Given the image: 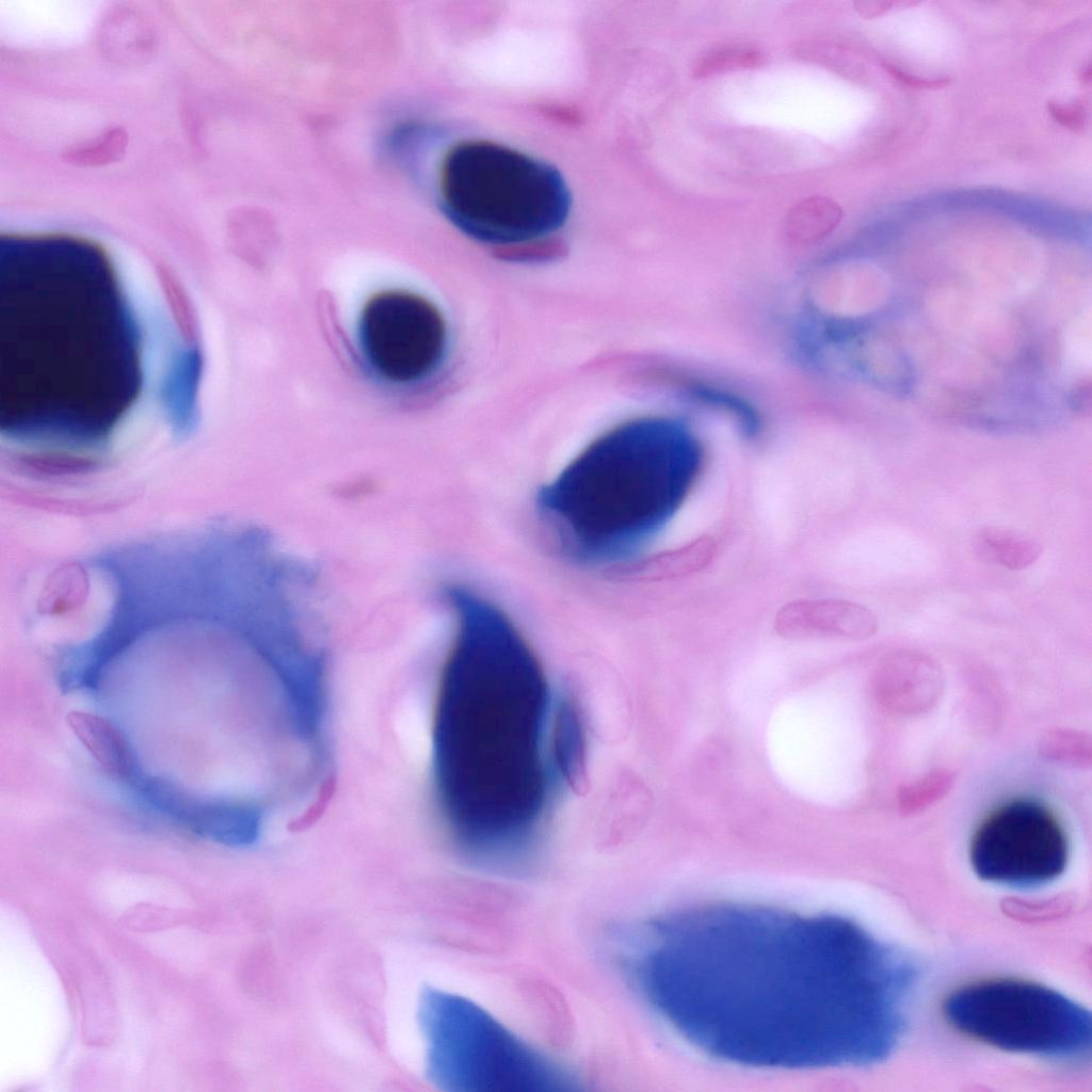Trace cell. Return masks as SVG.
<instances>
[{"mask_svg": "<svg viewBox=\"0 0 1092 1092\" xmlns=\"http://www.w3.org/2000/svg\"><path fill=\"white\" fill-rule=\"evenodd\" d=\"M100 622L61 646L68 722L147 819L229 848L316 799L332 771L326 662L296 620L194 550L105 590Z\"/></svg>", "mask_w": 1092, "mask_h": 1092, "instance_id": "cell-1", "label": "cell"}, {"mask_svg": "<svg viewBox=\"0 0 1092 1092\" xmlns=\"http://www.w3.org/2000/svg\"><path fill=\"white\" fill-rule=\"evenodd\" d=\"M610 958L645 1003L719 1059L870 1065L906 1027L913 962L831 914L714 904L621 925Z\"/></svg>", "mask_w": 1092, "mask_h": 1092, "instance_id": "cell-2", "label": "cell"}, {"mask_svg": "<svg viewBox=\"0 0 1092 1092\" xmlns=\"http://www.w3.org/2000/svg\"><path fill=\"white\" fill-rule=\"evenodd\" d=\"M456 617L432 727L436 804L456 849L488 869L514 871L534 853L550 801L565 784L556 694L508 615L451 585Z\"/></svg>", "mask_w": 1092, "mask_h": 1092, "instance_id": "cell-3", "label": "cell"}, {"mask_svg": "<svg viewBox=\"0 0 1092 1092\" xmlns=\"http://www.w3.org/2000/svg\"><path fill=\"white\" fill-rule=\"evenodd\" d=\"M0 308L2 436L41 466L101 465L141 381L138 332L108 262L75 242H10Z\"/></svg>", "mask_w": 1092, "mask_h": 1092, "instance_id": "cell-4", "label": "cell"}, {"mask_svg": "<svg viewBox=\"0 0 1092 1092\" xmlns=\"http://www.w3.org/2000/svg\"><path fill=\"white\" fill-rule=\"evenodd\" d=\"M702 464L701 443L686 423L633 419L598 437L542 487L539 511L573 561L624 562L673 518Z\"/></svg>", "mask_w": 1092, "mask_h": 1092, "instance_id": "cell-5", "label": "cell"}, {"mask_svg": "<svg viewBox=\"0 0 1092 1092\" xmlns=\"http://www.w3.org/2000/svg\"><path fill=\"white\" fill-rule=\"evenodd\" d=\"M440 205L468 237L514 248L548 240L566 222L569 189L551 164L489 141L452 147L440 170Z\"/></svg>", "mask_w": 1092, "mask_h": 1092, "instance_id": "cell-6", "label": "cell"}, {"mask_svg": "<svg viewBox=\"0 0 1092 1092\" xmlns=\"http://www.w3.org/2000/svg\"><path fill=\"white\" fill-rule=\"evenodd\" d=\"M428 1080L449 1092H569L578 1078L471 1000L424 987L417 1003Z\"/></svg>", "mask_w": 1092, "mask_h": 1092, "instance_id": "cell-7", "label": "cell"}, {"mask_svg": "<svg viewBox=\"0 0 1092 1092\" xmlns=\"http://www.w3.org/2000/svg\"><path fill=\"white\" fill-rule=\"evenodd\" d=\"M943 1011L957 1030L997 1048L1057 1059L1090 1054L1089 1010L1046 986L996 979L951 993Z\"/></svg>", "mask_w": 1092, "mask_h": 1092, "instance_id": "cell-8", "label": "cell"}, {"mask_svg": "<svg viewBox=\"0 0 1092 1092\" xmlns=\"http://www.w3.org/2000/svg\"><path fill=\"white\" fill-rule=\"evenodd\" d=\"M1067 856L1059 822L1045 806L1030 800L1012 801L992 813L976 831L969 849L979 878L1021 888L1058 878Z\"/></svg>", "mask_w": 1092, "mask_h": 1092, "instance_id": "cell-9", "label": "cell"}, {"mask_svg": "<svg viewBox=\"0 0 1092 1092\" xmlns=\"http://www.w3.org/2000/svg\"><path fill=\"white\" fill-rule=\"evenodd\" d=\"M358 341L378 376L394 384H411L438 368L447 332L432 303L411 292L389 290L373 295L365 305Z\"/></svg>", "mask_w": 1092, "mask_h": 1092, "instance_id": "cell-10", "label": "cell"}, {"mask_svg": "<svg viewBox=\"0 0 1092 1092\" xmlns=\"http://www.w3.org/2000/svg\"><path fill=\"white\" fill-rule=\"evenodd\" d=\"M776 630L787 638L844 637L864 639L872 636L878 620L868 608L837 599L796 601L784 607L776 619Z\"/></svg>", "mask_w": 1092, "mask_h": 1092, "instance_id": "cell-11", "label": "cell"}, {"mask_svg": "<svg viewBox=\"0 0 1092 1092\" xmlns=\"http://www.w3.org/2000/svg\"><path fill=\"white\" fill-rule=\"evenodd\" d=\"M973 550L981 561L1009 571H1024L1041 557L1042 546L1014 529L983 526L973 537Z\"/></svg>", "mask_w": 1092, "mask_h": 1092, "instance_id": "cell-12", "label": "cell"}, {"mask_svg": "<svg viewBox=\"0 0 1092 1092\" xmlns=\"http://www.w3.org/2000/svg\"><path fill=\"white\" fill-rule=\"evenodd\" d=\"M760 51L742 43L724 44L706 50L692 67L693 76L707 78L713 75L754 67L760 64Z\"/></svg>", "mask_w": 1092, "mask_h": 1092, "instance_id": "cell-13", "label": "cell"}, {"mask_svg": "<svg viewBox=\"0 0 1092 1092\" xmlns=\"http://www.w3.org/2000/svg\"><path fill=\"white\" fill-rule=\"evenodd\" d=\"M840 216V208L830 197L814 195L801 199L789 214V223L799 231H821L833 226Z\"/></svg>", "mask_w": 1092, "mask_h": 1092, "instance_id": "cell-14", "label": "cell"}, {"mask_svg": "<svg viewBox=\"0 0 1092 1092\" xmlns=\"http://www.w3.org/2000/svg\"><path fill=\"white\" fill-rule=\"evenodd\" d=\"M948 782V777L943 774L930 776L921 785L908 790L903 796V807L913 809L924 805L931 799L940 796V793L946 788Z\"/></svg>", "mask_w": 1092, "mask_h": 1092, "instance_id": "cell-15", "label": "cell"}, {"mask_svg": "<svg viewBox=\"0 0 1092 1092\" xmlns=\"http://www.w3.org/2000/svg\"><path fill=\"white\" fill-rule=\"evenodd\" d=\"M884 68L898 81L914 87L938 89L948 83L946 78H926L910 75L889 63H884Z\"/></svg>", "mask_w": 1092, "mask_h": 1092, "instance_id": "cell-16", "label": "cell"}, {"mask_svg": "<svg viewBox=\"0 0 1092 1092\" xmlns=\"http://www.w3.org/2000/svg\"><path fill=\"white\" fill-rule=\"evenodd\" d=\"M1050 112L1058 121L1063 123L1065 126L1072 128H1079L1083 125V118L1080 114V111H1076L1075 109H1067L1065 107L1051 103Z\"/></svg>", "mask_w": 1092, "mask_h": 1092, "instance_id": "cell-17", "label": "cell"}]
</instances>
